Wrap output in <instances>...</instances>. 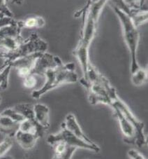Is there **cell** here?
Segmentation results:
<instances>
[{"label": "cell", "mask_w": 148, "mask_h": 159, "mask_svg": "<svg viewBox=\"0 0 148 159\" xmlns=\"http://www.w3.org/2000/svg\"><path fill=\"white\" fill-rule=\"evenodd\" d=\"M108 2V0H87L85 6L76 13L78 16L83 14V27L80 40L73 54L81 65L83 77L86 76L87 69L91 63L89 57V46L97 33L101 13Z\"/></svg>", "instance_id": "cell-1"}, {"label": "cell", "mask_w": 148, "mask_h": 159, "mask_svg": "<svg viewBox=\"0 0 148 159\" xmlns=\"http://www.w3.org/2000/svg\"><path fill=\"white\" fill-rule=\"evenodd\" d=\"M45 83L39 89L34 90L32 93V97L35 100H39L43 95L63 84H74L78 81V75L75 72V65L67 63L53 69L48 70L43 76Z\"/></svg>", "instance_id": "cell-2"}, {"label": "cell", "mask_w": 148, "mask_h": 159, "mask_svg": "<svg viewBox=\"0 0 148 159\" xmlns=\"http://www.w3.org/2000/svg\"><path fill=\"white\" fill-rule=\"evenodd\" d=\"M113 9L121 23L124 42L129 51L131 58L130 70L131 74L140 67L137 60V50L140 41L138 27L134 25L129 15L117 7H113Z\"/></svg>", "instance_id": "cell-3"}, {"label": "cell", "mask_w": 148, "mask_h": 159, "mask_svg": "<svg viewBox=\"0 0 148 159\" xmlns=\"http://www.w3.org/2000/svg\"><path fill=\"white\" fill-rule=\"evenodd\" d=\"M48 43L41 39L37 33H32L29 37L23 39L15 50L9 53L0 54V57L4 60V64H9L16 59L29 56L36 53L47 51Z\"/></svg>", "instance_id": "cell-4"}, {"label": "cell", "mask_w": 148, "mask_h": 159, "mask_svg": "<svg viewBox=\"0 0 148 159\" xmlns=\"http://www.w3.org/2000/svg\"><path fill=\"white\" fill-rule=\"evenodd\" d=\"M84 87L88 90V100L92 105L103 104L111 107L112 98L117 93L116 89L103 75Z\"/></svg>", "instance_id": "cell-5"}, {"label": "cell", "mask_w": 148, "mask_h": 159, "mask_svg": "<svg viewBox=\"0 0 148 159\" xmlns=\"http://www.w3.org/2000/svg\"><path fill=\"white\" fill-rule=\"evenodd\" d=\"M111 107L116 109L129 121L136 131V144L139 147H143L147 144V139L144 133L145 124L134 115L128 107L118 97L116 93L111 99Z\"/></svg>", "instance_id": "cell-6"}, {"label": "cell", "mask_w": 148, "mask_h": 159, "mask_svg": "<svg viewBox=\"0 0 148 159\" xmlns=\"http://www.w3.org/2000/svg\"><path fill=\"white\" fill-rule=\"evenodd\" d=\"M57 142H63L69 146L77 148L89 150L91 152L98 153L100 152V147L96 144L94 142L88 143L83 141V139L78 138L67 128H62L59 132L55 134H50L47 138V142L50 146Z\"/></svg>", "instance_id": "cell-7"}, {"label": "cell", "mask_w": 148, "mask_h": 159, "mask_svg": "<svg viewBox=\"0 0 148 159\" xmlns=\"http://www.w3.org/2000/svg\"><path fill=\"white\" fill-rule=\"evenodd\" d=\"M64 64L59 57L48 53L47 51L41 53L36 60L34 67L32 68V75L43 76L48 70L53 69Z\"/></svg>", "instance_id": "cell-8"}, {"label": "cell", "mask_w": 148, "mask_h": 159, "mask_svg": "<svg viewBox=\"0 0 148 159\" xmlns=\"http://www.w3.org/2000/svg\"><path fill=\"white\" fill-rule=\"evenodd\" d=\"M40 53H36L20 57V58L11 62L9 64L11 65L12 68L14 67L16 69L18 76L23 79L32 73V68L34 67L36 60L39 57Z\"/></svg>", "instance_id": "cell-9"}, {"label": "cell", "mask_w": 148, "mask_h": 159, "mask_svg": "<svg viewBox=\"0 0 148 159\" xmlns=\"http://www.w3.org/2000/svg\"><path fill=\"white\" fill-rule=\"evenodd\" d=\"M115 115L118 120L120 129L124 135V140L126 143L136 144V131L132 124L116 109H113Z\"/></svg>", "instance_id": "cell-10"}, {"label": "cell", "mask_w": 148, "mask_h": 159, "mask_svg": "<svg viewBox=\"0 0 148 159\" xmlns=\"http://www.w3.org/2000/svg\"><path fill=\"white\" fill-rule=\"evenodd\" d=\"M35 122L43 130L47 131L50 128V110L44 104L37 103L33 107Z\"/></svg>", "instance_id": "cell-11"}, {"label": "cell", "mask_w": 148, "mask_h": 159, "mask_svg": "<svg viewBox=\"0 0 148 159\" xmlns=\"http://www.w3.org/2000/svg\"><path fill=\"white\" fill-rule=\"evenodd\" d=\"M61 127L67 128L73 135L78 137V138L83 139L85 142H88V143H93L94 142L85 134L83 130L81 129L76 116L73 114H68L66 116L64 121L62 124Z\"/></svg>", "instance_id": "cell-12"}, {"label": "cell", "mask_w": 148, "mask_h": 159, "mask_svg": "<svg viewBox=\"0 0 148 159\" xmlns=\"http://www.w3.org/2000/svg\"><path fill=\"white\" fill-rule=\"evenodd\" d=\"M14 138L21 148L25 150H29L34 147L40 137L37 134L23 132L18 130Z\"/></svg>", "instance_id": "cell-13"}, {"label": "cell", "mask_w": 148, "mask_h": 159, "mask_svg": "<svg viewBox=\"0 0 148 159\" xmlns=\"http://www.w3.org/2000/svg\"><path fill=\"white\" fill-rule=\"evenodd\" d=\"M54 151L53 158L70 159L78 149L69 146L63 142H57L52 145Z\"/></svg>", "instance_id": "cell-14"}, {"label": "cell", "mask_w": 148, "mask_h": 159, "mask_svg": "<svg viewBox=\"0 0 148 159\" xmlns=\"http://www.w3.org/2000/svg\"><path fill=\"white\" fill-rule=\"evenodd\" d=\"M19 124L9 117L0 114V133L5 136L14 138L19 129Z\"/></svg>", "instance_id": "cell-15"}, {"label": "cell", "mask_w": 148, "mask_h": 159, "mask_svg": "<svg viewBox=\"0 0 148 159\" xmlns=\"http://www.w3.org/2000/svg\"><path fill=\"white\" fill-rule=\"evenodd\" d=\"M21 24L23 28H41L45 25L46 21L41 16H33L21 20Z\"/></svg>", "instance_id": "cell-16"}, {"label": "cell", "mask_w": 148, "mask_h": 159, "mask_svg": "<svg viewBox=\"0 0 148 159\" xmlns=\"http://www.w3.org/2000/svg\"><path fill=\"white\" fill-rule=\"evenodd\" d=\"M33 107H34V105H32V104L19 103L17 104V105H15L14 107H13L14 108L15 110H17L19 113H20L23 115L25 119H29L35 122L34 117V109H33Z\"/></svg>", "instance_id": "cell-17"}, {"label": "cell", "mask_w": 148, "mask_h": 159, "mask_svg": "<svg viewBox=\"0 0 148 159\" xmlns=\"http://www.w3.org/2000/svg\"><path fill=\"white\" fill-rule=\"evenodd\" d=\"M147 81V70L140 67L135 72L131 73V82L136 86L143 85Z\"/></svg>", "instance_id": "cell-18"}, {"label": "cell", "mask_w": 148, "mask_h": 159, "mask_svg": "<svg viewBox=\"0 0 148 159\" xmlns=\"http://www.w3.org/2000/svg\"><path fill=\"white\" fill-rule=\"evenodd\" d=\"M11 65L10 64H3V68L0 70V90H6L9 86V79Z\"/></svg>", "instance_id": "cell-19"}, {"label": "cell", "mask_w": 148, "mask_h": 159, "mask_svg": "<svg viewBox=\"0 0 148 159\" xmlns=\"http://www.w3.org/2000/svg\"><path fill=\"white\" fill-rule=\"evenodd\" d=\"M0 114L9 117L10 119H11L13 120H14V121L19 123L23 121L24 119H25V118H24L23 115L20 113H19V112L17 110H15L13 107L5 109L4 110H3L1 113H0Z\"/></svg>", "instance_id": "cell-20"}, {"label": "cell", "mask_w": 148, "mask_h": 159, "mask_svg": "<svg viewBox=\"0 0 148 159\" xmlns=\"http://www.w3.org/2000/svg\"><path fill=\"white\" fill-rule=\"evenodd\" d=\"M12 138H11V137L6 136L3 141L0 142V158H3L7 152L11 149L13 144Z\"/></svg>", "instance_id": "cell-21"}, {"label": "cell", "mask_w": 148, "mask_h": 159, "mask_svg": "<svg viewBox=\"0 0 148 159\" xmlns=\"http://www.w3.org/2000/svg\"><path fill=\"white\" fill-rule=\"evenodd\" d=\"M36 75L30 74L25 77L23 78V84L24 88L27 89H32L37 86V79L36 78Z\"/></svg>", "instance_id": "cell-22"}, {"label": "cell", "mask_w": 148, "mask_h": 159, "mask_svg": "<svg viewBox=\"0 0 148 159\" xmlns=\"http://www.w3.org/2000/svg\"><path fill=\"white\" fill-rule=\"evenodd\" d=\"M0 13L9 17H13V13L7 6V0H0Z\"/></svg>", "instance_id": "cell-23"}, {"label": "cell", "mask_w": 148, "mask_h": 159, "mask_svg": "<svg viewBox=\"0 0 148 159\" xmlns=\"http://www.w3.org/2000/svg\"><path fill=\"white\" fill-rule=\"evenodd\" d=\"M15 20V19L13 17H9V16H2V17H0V28L13 23Z\"/></svg>", "instance_id": "cell-24"}, {"label": "cell", "mask_w": 148, "mask_h": 159, "mask_svg": "<svg viewBox=\"0 0 148 159\" xmlns=\"http://www.w3.org/2000/svg\"><path fill=\"white\" fill-rule=\"evenodd\" d=\"M128 156H129L131 158L133 159H143L145 158V156L140 153L136 149H131L128 151Z\"/></svg>", "instance_id": "cell-25"}, {"label": "cell", "mask_w": 148, "mask_h": 159, "mask_svg": "<svg viewBox=\"0 0 148 159\" xmlns=\"http://www.w3.org/2000/svg\"><path fill=\"white\" fill-rule=\"evenodd\" d=\"M8 2L9 0H7ZM11 2H12L13 4H18V5H20L22 4V3L23 2V0H11Z\"/></svg>", "instance_id": "cell-26"}, {"label": "cell", "mask_w": 148, "mask_h": 159, "mask_svg": "<svg viewBox=\"0 0 148 159\" xmlns=\"http://www.w3.org/2000/svg\"><path fill=\"white\" fill-rule=\"evenodd\" d=\"M4 16V14H2V13H0V17H2V16Z\"/></svg>", "instance_id": "cell-27"}, {"label": "cell", "mask_w": 148, "mask_h": 159, "mask_svg": "<svg viewBox=\"0 0 148 159\" xmlns=\"http://www.w3.org/2000/svg\"><path fill=\"white\" fill-rule=\"evenodd\" d=\"M2 68H3V65H2V66H1V67H0V70H1L2 69Z\"/></svg>", "instance_id": "cell-28"}, {"label": "cell", "mask_w": 148, "mask_h": 159, "mask_svg": "<svg viewBox=\"0 0 148 159\" xmlns=\"http://www.w3.org/2000/svg\"><path fill=\"white\" fill-rule=\"evenodd\" d=\"M1 102H2V98L0 96V104H1Z\"/></svg>", "instance_id": "cell-29"}, {"label": "cell", "mask_w": 148, "mask_h": 159, "mask_svg": "<svg viewBox=\"0 0 148 159\" xmlns=\"http://www.w3.org/2000/svg\"><path fill=\"white\" fill-rule=\"evenodd\" d=\"M92 1H94V0H92Z\"/></svg>", "instance_id": "cell-30"}, {"label": "cell", "mask_w": 148, "mask_h": 159, "mask_svg": "<svg viewBox=\"0 0 148 159\" xmlns=\"http://www.w3.org/2000/svg\"><path fill=\"white\" fill-rule=\"evenodd\" d=\"M0 91H1V90H0Z\"/></svg>", "instance_id": "cell-31"}]
</instances>
